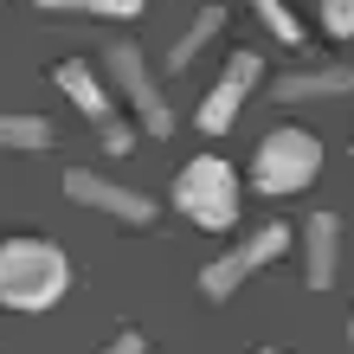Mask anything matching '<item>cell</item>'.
I'll return each instance as SVG.
<instances>
[{"mask_svg": "<svg viewBox=\"0 0 354 354\" xmlns=\"http://www.w3.org/2000/svg\"><path fill=\"white\" fill-rule=\"evenodd\" d=\"M65 194H71L77 206H97V213L122 219V225H149V219H155V200H149V194L116 187V180H103V174H91V168H71V174H65Z\"/></svg>", "mask_w": 354, "mask_h": 354, "instance_id": "cell-6", "label": "cell"}, {"mask_svg": "<svg viewBox=\"0 0 354 354\" xmlns=\"http://www.w3.org/2000/svg\"><path fill=\"white\" fill-rule=\"evenodd\" d=\"M52 122L46 116H7L0 110V149H52Z\"/></svg>", "mask_w": 354, "mask_h": 354, "instance_id": "cell-12", "label": "cell"}, {"mask_svg": "<svg viewBox=\"0 0 354 354\" xmlns=\"http://www.w3.org/2000/svg\"><path fill=\"white\" fill-rule=\"evenodd\" d=\"M252 13H258L277 39H283V46H303V26H297V13H290L283 0H252Z\"/></svg>", "mask_w": 354, "mask_h": 354, "instance_id": "cell-14", "label": "cell"}, {"mask_svg": "<svg viewBox=\"0 0 354 354\" xmlns=\"http://www.w3.org/2000/svg\"><path fill=\"white\" fill-rule=\"evenodd\" d=\"M258 354H277V348H258Z\"/></svg>", "mask_w": 354, "mask_h": 354, "instance_id": "cell-19", "label": "cell"}, {"mask_svg": "<svg viewBox=\"0 0 354 354\" xmlns=\"http://www.w3.org/2000/svg\"><path fill=\"white\" fill-rule=\"evenodd\" d=\"M322 26L335 39H354V0H322Z\"/></svg>", "mask_w": 354, "mask_h": 354, "instance_id": "cell-15", "label": "cell"}, {"mask_svg": "<svg viewBox=\"0 0 354 354\" xmlns=\"http://www.w3.org/2000/svg\"><path fill=\"white\" fill-rule=\"evenodd\" d=\"M348 342H354V316H348Z\"/></svg>", "mask_w": 354, "mask_h": 354, "instance_id": "cell-18", "label": "cell"}, {"mask_svg": "<svg viewBox=\"0 0 354 354\" xmlns=\"http://www.w3.org/2000/svg\"><path fill=\"white\" fill-rule=\"evenodd\" d=\"M252 174H258V194H297V187H309L322 174V142L309 136V129H270L258 142V161H252Z\"/></svg>", "mask_w": 354, "mask_h": 354, "instance_id": "cell-3", "label": "cell"}, {"mask_svg": "<svg viewBox=\"0 0 354 354\" xmlns=\"http://www.w3.org/2000/svg\"><path fill=\"white\" fill-rule=\"evenodd\" d=\"M283 252H290V225H258L252 239H239L225 258H213V264L200 270V297H206V303H225V297H232V290H239L245 277H252V270L277 264Z\"/></svg>", "mask_w": 354, "mask_h": 354, "instance_id": "cell-4", "label": "cell"}, {"mask_svg": "<svg viewBox=\"0 0 354 354\" xmlns=\"http://www.w3.org/2000/svg\"><path fill=\"white\" fill-rule=\"evenodd\" d=\"M174 206L206 232H225V225H239V174L219 155H194L174 180Z\"/></svg>", "mask_w": 354, "mask_h": 354, "instance_id": "cell-2", "label": "cell"}, {"mask_svg": "<svg viewBox=\"0 0 354 354\" xmlns=\"http://www.w3.org/2000/svg\"><path fill=\"white\" fill-rule=\"evenodd\" d=\"M219 26H225V7H206L200 19H187V32L174 39V52H168V65L180 71V65H194V52L206 46V39H219Z\"/></svg>", "mask_w": 354, "mask_h": 354, "instance_id": "cell-11", "label": "cell"}, {"mask_svg": "<svg viewBox=\"0 0 354 354\" xmlns=\"http://www.w3.org/2000/svg\"><path fill=\"white\" fill-rule=\"evenodd\" d=\"M52 77L65 84V97L77 103V110H84V116L97 122V136H103V129L116 122V116H110V91H103V77H97V71L84 65V58H65V65H58Z\"/></svg>", "mask_w": 354, "mask_h": 354, "instance_id": "cell-9", "label": "cell"}, {"mask_svg": "<svg viewBox=\"0 0 354 354\" xmlns=\"http://www.w3.org/2000/svg\"><path fill=\"white\" fill-rule=\"evenodd\" d=\"M142 348H149V342H142L136 328H122V335H110V348H97V354H142Z\"/></svg>", "mask_w": 354, "mask_h": 354, "instance_id": "cell-16", "label": "cell"}, {"mask_svg": "<svg viewBox=\"0 0 354 354\" xmlns=\"http://www.w3.org/2000/svg\"><path fill=\"white\" fill-rule=\"evenodd\" d=\"M129 142H136V136L122 129V122H110V129H103V149H110V155H129Z\"/></svg>", "mask_w": 354, "mask_h": 354, "instance_id": "cell-17", "label": "cell"}, {"mask_svg": "<svg viewBox=\"0 0 354 354\" xmlns=\"http://www.w3.org/2000/svg\"><path fill=\"white\" fill-rule=\"evenodd\" d=\"M71 290V258L46 239H0V303L39 316Z\"/></svg>", "mask_w": 354, "mask_h": 354, "instance_id": "cell-1", "label": "cell"}, {"mask_svg": "<svg viewBox=\"0 0 354 354\" xmlns=\"http://www.w3.org/2000/svg\"><path fill=\"white\" fill-rule=\"evenodd\" d=\"M335 264H342V219L335 213H309V225H303V283L328 290L335 283Z\"/></svg>", "mask_w": 354, "mask_h": 354, "instance_id": "cell-8", "label": "cell"}, {"mask_svg": "<svg viewBox=\"0 0 354 354\" xmlns=\"http://www.w3.org/2000/svg\"><path fill=\"white\" fill-rule=\"evenodd\" d=\"M46 13H103V19H136L142 0H39Z\"/></svg>", "mask_w": 354, "mask_h": 354, "instance_id": "cell-13", "label": "cell"}, {"mask_svg": "<svg viewBox=\"0 0 354 354\" xmlns=\"http://www.w3.org/2000/svg\"><path fill=\"white\" fill-rule=\"evenodd\" d=\"M103 65H110V77H116V91L136 103V116H142V129L149 136H168L174 129V110H168V97L155 91V77H149V58H142V46H110L103 52Z\"/></svg>", "mask_w": 354, "mask_h": 354, "instance_id": "cell-5", "label": "cell"}, {"mask_svg": "<svg viewBox=\"0 0 354 354\" xmlns=\"http://www.w3.org/2000/svg\"><path fill=\"white\" fill-rule=\"evenodd\" d=\"M264 77V65H258V52H232L225 58V71H219V84L200 97V129L206 136H219V129H232V116H239V103H245V91H252Z\"/></svg>", "mask_w": 354, "mask_h": 354, "instance_id": "cell-7", "label": "cell"}, {"mask_svg": "<svg viewBox=\"0 0 354 354\" xmlns=\"http://www.w3.org/2000/svg\"><path fill=\"white\" fill-rule=\"evenodd\" d=\"M354 91V71L348 65H322V71H290L270 84V97L277 103H303V97H348Z\"/></svg>", "mask_w": 354, "mask_h": 354, "instance_id": "cell-10", "label": "cell"}]
</instances>
